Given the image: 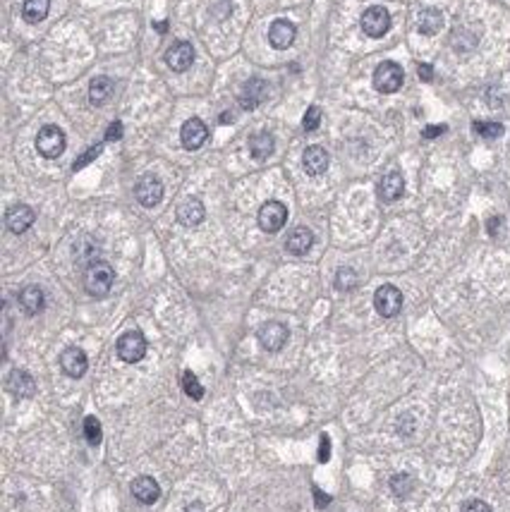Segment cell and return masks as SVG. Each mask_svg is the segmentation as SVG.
<instances>
[{
    "instance_id": "1",
    "label": "cell",
    "mask_w": 510,
    "mask_h": 512,
    "mask_svg": "<svg viewBox=\"0 0 510 512\" xmlns=\"http://www.w3.org/2000/svg\"><path fill=\"white\" fill-rule=\"evenodd\" d=\"M113 283H115V271L111 268V263L106 261H94L86 266L84 271V290L91 297H106L111 292Z\"/></svg>"
},
{
    "instance_id": "2",
    "label": "cell",
    "mask_w": 510,
    "mask_h": 512,
    "mask_svg": "<svg viewBox=\"0 0 510 512\" xmlns=\"http://www.w3.org/2000/svg\"><path fill=\"white\" fill-rule=\"evenodd\" d=\"M65 147H67V139L58 125H43L36 134V151L43 158H58L63 156Z\"/></svg>"
},
{
    "instance_id": "3",
    "label": "cell",
    "mask_w": 510,
    "mask_h": 512,
    "mask_svg": "<svg viewBox=\"0 0 510 512\" xmlns=\"http://www.w3.org/2000/svg\"><path fill=\"white\" fill-rule=\"evenodd\" d=\"M403 79H405L403 67L393 60H383L374 69V89L381 91V94H395L403 86Z\"/></svg>"
},
{
    "instance_id": "4",
    "label": "cell",
    "mask_w": 510,
    "mask_h": 512,
    "mask_svg": "<svg viewBox=\"0 0 510 512\" xmlns=\"http://www.w3.org/2000/svg\"><path fill=\"white\" fill-rule=\"evenodd\" d=\"M287 223V206L280 201H266L262 208H259V228L264 233H278L283 230V225Z\"/></svg>"
},
{
    "instance_id": "5",
    "label": "cell",
    "mask_w": 510,
    "mask_h": 512,
    "mask_svg": "<svg viewBox=\"0 0 510 512\" xmlns=\"http://www.w3.org/2000/svg\"><path fill=\"white\" fill-rule=\"evenodd\" d=\"M374 306L383 319H393L403 309V292L395 285H381L374 295Z\"/></svg>"
},
{
    "instance_id": "6",
    "label": "cell",
    "mask_w": 510,
    "mask_h": 512,
    "mask_svg": "<svg viewBox=\"0 0 510 512\" xmlns=\"http://www.w3.org/2000/svg\"><path fill=\"white\" fill-rule=\"evenodd\" d=\"M134 197H137V201L142 206L154 208L164 199V185H161V180L156 175H142L137 180V185H134Z\"/></svg>"
},
{
    "instance_id": "7",
    "label": "cell",
    "mask_w": 510,
    "mask_h": 512,
    "mask_svg": "<svg viewBox=\"0 0 510 512\" xmlns=\"http://www.w3.org/2000/svg\"><path fill=\"white\" fill-rule=\"evenodd\" d=\"M146 354V338L139 331H127L118 340V357L127 364L139 362Z\"/></svg>"
},
{
    "instance_id": "8",
    "label": "cell",
    "mask_w": 510,
    "mask_h": 512,
    "mask_svg": "<svg viewBox=\"0 0 510 512\" xmlns=\"http://www.w3.org/2000/svg\"><path fill=\"white\" fill-rule=\"evenodd\" d=\"M388 29H390V15L386 8L374 5V8L365 10V15H362V31H365L367 36L381 39Z\"/></svg>"
},
{
    "instance_id": "9",
    "label": "cell",
    "mask_w": 510,
    "mask_h": 512,
    "mask_svg": "<svg viewBox=\"0 0 510 512\" xmlns=\"http://www.w3.org/2000/svg\"><path fill=\"white\" fill-rule=\"evenodd\" d=\"M257 338H259V345H262L266 352H280V349L285 347L290 333H287V328L283 326V323L269 321V323H264V326L259 328Z\"/></svg>"
},
{
    "instance_id": "10",
    "label": "cell",
    "mask_w": 510,
    "mask_h": 512,
    "mask_svg": "<svg viewBox=\"0 0 510 512\" xmlns=\"http://www.w3.org/2000/svg\"><path fill=\"white\" fill-rule=\"evenodd\" d=\"M166 63L173 72H187L194 63V48L187 41H175L166 53Z\"/></svg>"
},
{
    "instance_id": "11",
    "label": "cell",
    "mask_w": 510,
    "mask_h": 512,
    "mask_svg": "<svg viewBox=\"0 0 510 512\" xmlns=\"http://www.w3.org/2000/svg\"><path fill=\"white\" fill-rule=\"evenodd\" d=\"M180 139H182L184 149H189V151L202 149L206 144V139H209V129H206L204 120H199V117H189V120H184V125L180 129Z\"/></svg>"
},
{
    "instance_id": "12",
    "label": "cell",
    "mask_w": 510,
    "mask_h": 512,
    "mask_svg": "<svg viewBox=\"0 0 510 512\" xmlns=\"http://www.w3.org/2000/svg\"><path fill=\"white\" fill-rule=\"evenodd\" d=\"M34 220H36V213L31 211L26 204H17V206L8 208V213H5V225H8V230L15 235L26 233V230L34 225Z\"/></svg>"
},
{
    "instance_id": "13",
    "label": "cell",
    "mask_w": 510,
    "mask_h": 512,
    "mask_svg": "<svg viewBox=\"0 0 510 512\" xmlns=\"http://www.w3.org/2000/svg\"><path fill=\"white\" fill-rule=\"evenodd\" d=\"M61 366H63V371L70 376V379H82V376L86 374V369H89V359H86L84 349L67 347L61 354Z\"/></svg>"
},
{
    "instance_id": "14",
    "label": "cell",
    "mask_w": 510,
    "mask_h": 512,
    "mask_svg": "<svg viewBox=\"0 0 510 512\" xmlns=\"http://www.w3.org/2000/svg\"><path fill=\"white\" fill-rule=\"evenodd\" d=\"M297 36V29L292 22L287 19H276L273 24H271L269 29V43L273 48H278V51H285V48L292 46V41H295Z\"/></svg>"
},
{
    "instance_id": "15",
    "label": "cell",
    "mask_w": 510,
    "mask_h": 512,
    "mask_svg": "<svg viewBox=\"0 0 510 512\" xmlns=\"http://www.w3.org/2000/svg\"><path fill=\"white\" fill-rule=\"evenodd\" d=\"M405 192V180L400 172H386V175L381 177V182H378V199L381 201H395V199H400Z\"/></svg>"
},
{
    "instance_id": "16",
    "label": "cell",
    "mask_w": 510,
    "mask_h": 512,
    "mask_svg": "<svg viewBox=\"0 0 510 512\" xmlns=\"http://www.w3.org/2000/svg\"><path fill=\"white\" fill-rule=\"evenodd\" d=\"M204 204L199 199H184V201L177 206V220L184 225V228H197L199 223L204 220Z\"/></svg>"
},
{
    "instance_id": "17",
    "label": "cell",
    "mask_w": 510,
    "mask_h": 512,
    "mask_svg": "<svg viewBox=\"0 0 510 512\" xmlns=\"http://www.w3.org/2000/svg\"><path fill=\"white\" fill-rule=\"evenodd\" d=\"M8 390L17 397H31L36 393L34 376L24 369H15L13 374L8 376Z\"/></svg>"
},
{
    "instance_id": "18",
    "label": "cell",
    "mask_w": 510,
    "mask_h": 512,
    "mask_svg": "<svg viewBox=\"0 0 510 512\" xmlns=\"http://www.w3.org/2000/svg\"><path fill=\"white\" fill-rule=\"evenodd\" d=\"M266 94H269V86H266L264 79H249L240 91V106L245 110H252L266 99Z\"/></svg>"
},
{
    "instance_id": "19",
    "label": "cell",
    "mask_w": 510,
    "mask_h": 512,
    "mask_svg": "<svg viewBox=\"0 0 510 512\" xmlns=\"http://www.w3.org/2000/svg\"><path fill=\"white\" fill-rule=\"evenodd\" d=\"M314 245V233L309 228H295L285 240V249L290 251L292 256H305Z\"/></svg>"
},
{
    "instance_id": "20",
    "label": "cell",
    "mask_w": 510,
    "mask_h": 512,
    "mask_svg": "<svg viewBox=\"0 0 510 512\" xmlns=\"http://www.w3.org/2000/svg\"><path fill=\"white\" fill-rule=\"evenodd\" d=\"M132 495L144 505H151L161 498V486L151 477H137L132 481Z\"/></svg>"
},
{
    "instance_id": "21",
    "label": "cell",
    "mask_w": 510,
    "mask_h": 512,
    "mask_svg": "<svg viewBox=\"0 0 510 512\" xmlns=\"http://www.w3.org/2000/svg\"><path fill=\"white\" fill-rule=\"evenodd\" d=\"M17 302H19L22 311H24L26 316H36L43 309V304H46V297H43L41 288H36V285H26V288L19 292Z\"/></svg>"
},
{
    "instance_id": "22",
    "label": "cell",
    "mask_w": 510,
    "mask_h": 512,
    "mask_svg": "<svg viewBox=\"0 0 510 512\" xmlns=\"http://www.w3.org/2000/svg\"><path fill=\"white\" fill-rule=\"evenodd\" d=\"M302 163L309 175H321L328 168V154L321 147H307L305 156H302Z\"/></svg>"
},
{
    "instance_id": "23",
    "label": "cell",
    "mask_w": 510,
    "mask_h": 512,
    "mask_svg": "<svg viewBox=\"0 0 510 512\" xmlns=\"http://www.w3.org/2000/svg\"><path fill=\"white\" fill-rule=\"evenodd\" d=\"M441 26H443V15L438 13V10L424 8L420 15H417V29H420V34L433 36V34L441 31Z\"/></svg>"
},
{
    "instance_id": "24",
    "label": "cell",
    "mask_w": 510,
    "mask_h": 512,
    "mask_svg": "<svg viewBox=\"0 0 510 512\" xmlns=\"http://www.w3.org/2000/svg\"><path fill=\"white\" fill-rule=\"evenodd\" d=\"M113 79L111 77H94L89 84V101L94 106H106L113 96Z\"/></svg>"
},
{
    "instance_id": "25",
    "label": "cell",
    "mask_w": 510,
    "mask_h": 512,
    "mask_svg": "<svg viewBox=\"0 0 510 512\" xmlns=\"http://www.w3.org/2000/svg\"><path fill=\"white\" fill-rule=\"evenodd\" d=\"M276 149V142L269 132H257L252 139H249V154L254 156L257 160H266Z\"/></svg>"
},
{
    "instance_id": "26",
    "label": "cell",
    "mask_w": 510,
    "mask_h": 512,
    "mask_svg": "<svg viewBox=\"0 0 510 512\" xmlns=\"http://www.w3.org/2000/svg\"><path fill=\"white\" fill-rule=\"evenodd\" d=\"M48 10H51V0H24L22 5V17L29 24H39L48 17Z\"/></svg>"
},
{
    "instance_id": "27",
    "label": "cell",
    "mask_w": 510,
    "mask_h": 512,
    "mask_svg": "<svg viewBox=\"0 0 510 512\" xmlns=\"http://www.w3.org/2000/svg\"><path fill=\"white\" fill-rule=\"evenodd\" d=\"M182 390L187 393L192 400H202V397H204V388H202L199 379L192 374V371H184V374H182Z\"/></svg>"
},
{
    "instance_id": "28",
    "label": "cell",
    "mask_w": 510,
    "mask_h": 512,
    "mask_svg": "<svg viewBox=\"0 0 510 512\" xmlns=\"http://www.w3.org/2000/svg\"><path fill=\"white\" fill-rule=\"evenodd\" d=\"M335 288L343 290V292H350V290L357 288V273L352 271V268H338V273H335Z\"/></svg>"
},
{
    "instance_id": "29",
    "label": "cell",
    "mask_w": 510,
    "mask_h": 512,
    "mask_svg": "<svg viewBox=\"0 0 510 512\" xmlns=\"http://www.w3.org/2000/svg\"><path fill=\"white\" fill-rule=\"evenodd\" d=\"M472 127H475V132L479 134V137L484 139H496L503 134V125L501 122H481V120H475L472 122Z\"/></svg>"
},
{
    "instance_id": "30",
    "label": "cell",
    "mask_w": 510,
    "mask_h": 512,
    "mask_svg": "<svg viewBox=\"0 0 510 512\" xmlns=\"http://www.w3.org/2000/svg\"><path fill=\"white\" fill-rule=\"evenodd\" d=\"M84 438L89 445H99L101 443V422L96 417H86L84 419Z\"/></svg>"
},
{
    "instance_id": "31",
    "label": "cell",
    "mask_w": 510,
    "mask_h": 512,
    "mask_svg": "<svg viewBox=\"0 0 510 512\" xmlns=\"http://www.w3.org/2000/svg\"><path fill=\"white\" fill-rule=\"evenodd\" d=\"M412 486H415V481H412L410 474H395L390 479V488H393L395 495H408L412 491Z\"/></svg>"
},
{
    "instance_id": "32",
    "label": "cell",
    "mask_w": 510,
    "mask_h": 512,
    "mask_svg": "<svg viewBox=\"0 0 510 512\" xmlns=\"http://www.w3.org/2000/svg\"><path fill=\"white\" fill-rule=\"evenodd\" d=\"M319 125H321V110H319L317 106H309L305 113V120H302V127H305L307 132H317Z\"/></svg>"
},
{
    "instance_id": "33",
    "label": "cell",
    "mask_w": 510,
    "mask_h": 512,
    "mask_svg": "<svg viewBox=\"0 0 510 512\" xmlns=\"http://www.w3.org/2000/svg\"><path fill=\"white\" fill-rule=\"evenodd\" d=\"M101 151H103V147H91V149H86L82 156H79V158H74V163H72V170L77 172V170H82V168H86V165L91 163V160H96L101 156Z\"/></svg>"
},
{
    "instance_id": "34",
    "label": "cell",
    "mask_w": 510,
    "mask_h": 512,
    "mask_svg": "<svg viewBox=\"0 0 510 512\" xmlns=\"http://www.w3.org/2000/svg\"><path fill=\"white\" fill-rule=\"evenodd\" d=\"M118 139H122V122L120 120L111 122V127H108V132H106V142H118Z\"/></svg>"
},
{
    "instance_id": "35",
    "label": "cell",
    "mask_w": 510,
    "mask_h": 512,
    "mask_svg": "<svg viewBox=\"0 0 510 512\" xmlns=\"http://www.w3.org/2000/svg\"><path fill=\"white\" fill-rule=\"evenodd\" d=\"M330 457V438L321 436V445H319V462H328Z\"/></svg>"
},
{
    "instance_id": "36",
    "label": "cell",
    "mask_w": 510,
    "mask_h": 512,
    "mask_svg": "<svg viewBox=\"0 0 510 512\" xmlns=\"http://www.w3.org/2000/svg\"><path fill=\"white\" fill-rule=\"evenodd\" d=\"M463 512H491V508L484 503V500H472V503L465 505Z\"/></svg>"
},
{
    "instance_id": "37",
    "label": "cell",
    "mask_w": 510,
    "mask_h": 512,
    "mask_svg": "<svg viewBox=\"0 0 510 512\" xmlns=\"http://www.w3.org/2000/svg\"><path fill=\"white\" fill-rule=\"evenodd\" d=\"M417 72H420L422 82H431V79H433V67H431V65H427V63H422L420 67H417Z\"/></svg>"
},
{
    "instance_id": "38",
    "label": "cell",
    "mask_w": 510,
    "mask_h": 512,
    "mask_svg": "<svg viewBox=\"0 0 510 512\" xmlns=\"http://www.w3.org/2000/svg\"><path fill=\"white\" fill-rule=\"evenodd\" d=\"M443 132H446V125H429L424 129V137L427 139H436V137H441Z\"/></svg>"
},
{
    "instance_id": "39",
    "label": "cell",
    "mask_w": 510,
    "mask_h": 512,
    "mask_svg": "<svg viewBox=\"0 0 510 512\" xmlns=\"http://www.w3.org/2000/svg\"><path fill=\"white\" fill-rule=\"evenodd\" d=\"M501 223H503L501 218H489V225H486V228H489V235H496L498 228H501Z\"/></svg>"
},
{
    "instance_id": "40",
    "label": "cell",
    "mask_w": 510,
    "mask_h": 512,
    "mask_svg": "<svg viewBox=\"0 0 510 512\" xmlns=\"http://www.w3.org/2000/svg\"><path fill=\"white\" fill-rule=\"evenodd\" d=\"M314 495H317V503H319V508H324V505H326L328 503V495H326V498H324V495H321V491H319V488H314Z\"/></svg>"
},
{
    "instance_id": "41",
    "label": "cell",
    "mask_w": 510,
    "mask_h": 512,
    "mask_svg": "<svg viewBox=\"0 0 510 512\" xmlns=\"http://www.w3.org/2000/svg\"><path fill=\"white\" fill-rule=\"evenodd\" d=\"M184 512H206V510H204V505H202V503H189V505H187V510H184Z\"/></svg>"
},
{
    "instance_id": "42",
    "label": "cell",
    "mask_w": 510,
    "mask_h": 512,
    "mask_svg": "<svg viewBox=\"0 0 510 512\" xmlns=\"http://www.w3.org/2000/svg\"><path fill=\"white\" fill-rule=\"evenodd\" d=\"M156 26V31H159V34H166L168 31V22H159V24H154Z\"/></svg>"
},
{
    "instance_id": "43",
    "label": "cell",
    "mask_w": 510,
    "mask_h": 512,
    "mask_svg": "<svg viewBox=\"0 0 510 512\" xmlns=\"http://www.w3.org/2000/svg\"><path fill=\"white\" fill-rule=\"evenodd\" d=\"M221 122H223V125H228V122H232V115H230V113H223V115H221Z\"/></svg>"
}]
</instances>
